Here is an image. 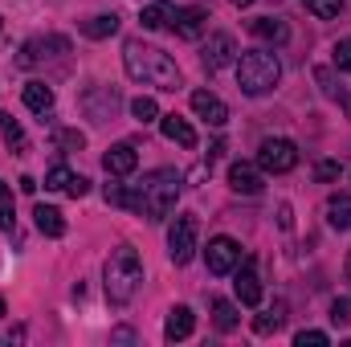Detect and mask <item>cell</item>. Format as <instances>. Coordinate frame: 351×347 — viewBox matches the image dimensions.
I'll list each match as a JSON object with an SVG mask.
<instances>
[{
  "mask_svg": "<svg viewBox=\"0 0 351 347\" xmlns=\"http://www.w3.org/2000/svg\"><path fill=\"white\" fill-rule=\"evenodd\" d=\"M0 135H4V143H8L16 156L29 152V139H25V131H21V123H16L12 115H0Z\"/></svg>",
  "mask_w": 351,
  "mask_h": 347,
  "instance_id": "cb8c5ba5",
  "label": "cell"
},
{
  "mask_svg": "<svg viewBox=\"0 0 351 347\" xmlns=\"http://www.w3.org/2000/svg\"><path fill=\"white\" fill-rule=\"evenodd\" d=\"M160 131H164V139H172L180 147H196V131L188 127V119H180V115H160Z\"/></svg>",
  "mask_w": 351,
  "mask_h": 347,
  "instance_id": "ac0fdd59",
  "label": "cell"
},
{
  "mask_svg": "<svg viewBox=\"0 0 351 347\" xmlns=\"http://www.w3.org/2000/svg\"><path fill=\"white\" fill-rule=\"evenodd\" d=\"M282 323H286V311H282V307H274V311H265V315L254 319V331H258V335H274Z\"/></svg>",
  "mask_w": 351,
  "mask_h": 347,
  "instance_id": "f1b7e54d",
  "label": "cell"
},
{
  "mask_svg": "<svg viewBox=\"0 0 351 347\" xmlns=\"http://www.w3.org/2000/svg\"><path fill=\"white\" fill-rule=\"evenodd\" d=\"M331 62H335V70H339V74H343V70H351V37L335 41V49H331Z\"/></svg>",
  "mask_w": 351,
  "mask_h": 347,
  "instance_id": "1f68e13d",
  "label": "cell"
},
{
  "mask_svg": "<svg viewBox=\"0 0 351 347\" xmlns=\"http://www.w3.org/2000/svg\"><path fill=\"white\" fill-rule=\"evenodd\" d=\"M306 8H311L319 21H331V16L343 12V0H306Z\"/></svg>",
  "mask_w": 351,
  "mask_h": 347,
  "instance_id": "4dcf8cb0",
  "label": "cell"
},
{
  "mask_svg": "<svg viewBox=\"0 0 351 347\" xmlns=\"http://www.w3.org/2000/svg\"><path fill=\"white\" fill-rule=\"evenodd\" d=\"M229 188L233 192H241V196H258L265 188V172L258 164H245V160H237L233 168H229Z\"/></svg>",
  "mask_w": 351,
  "mask_h": 347,
  "instance_id": "8fae6325",
  "label": "cell"
},
{
  "mask_svg": "<svg viewBox=\"0 0 351 347\" xmlns=\"http://www.w3.org/2000/svg\"><path fill=\"white\" fill-rule=\"evenodd\" d=\"M221 156H225V143H221V139H217V143H213V147H208V164H213V160H221Z\"/></svg>",
  "mask_w": 351,
  "mask_h": 347,
  "instance_id": "f35d334b",
  "label": "cell"
},
{
  "mask_svg": "<svg viewBox=\"0 0 351 347\" xmlns=\"http://www.w3.org/2000/svg\"><path fill=\"white\" fill-rule=\"evenodd\" d=\"M327 221H331V229H351V192L327 196Z\"/></svg>",
  "mask_w": 351,
  "mask_h": 347,
  "instance_id": "d6986e66",
  "label": "cell"
},
{
  "mask_svg": "<svg viewBox=\"0 0 351 347\" xmlns=\"http://www.w3.org/2000/svg\"><path fill=\"white\" fill-rule=\"evenodd\" d=\"M12 225H16V208H12V188H8V184H0V229H8V233H12Z\"/></svg>",
  "mask_w": 351,
  "mask_h": 347,
  "instance_id": "f546056e",
  "label": "cell"
},
{
  "mask_svg": "<svg viewBox=\"0 0 351 347\" xmlns=\"http://www.w3.org/2000/svg\"><path fill=\"white\" fill-rule=\"evenodd\" d=\"M45 188H53V192H66V196H74V200H78V196H86V192H90V180L58 164V168H49V172H45Z\"/></svg>",
  "mask_w": 351,
  "mask_h": 347,
  "instance_id": "5bb4252c",
  "label": "cell"
},
{
  "mask_svg": "<svg viewBox=\"0 0 351 347\" xmlns=\"http://www.w3.org/2000/svg\"><path fill=\"white\" fill-rule=\"evenodd\" d=\"M348 282H351V258H348Z\"/></svg>",
  "mask_w": 351,
  "mask_h": 347,
  "instance_id": "b9f144b4",
  "label": "cell"
},
{
  "mask_svg": "<svg viewBox=\"0 0 351 347\" xmlns=\"http://www.w3.org/2000/svg\"><path fill=\"white\" fill-rule=\"evenodd\" d=\"M82 33H86V37H94V41H102V37H114V33H119V16H114V12L90 16L86 25H82Z\"/></svg>",
  "mask_w": 351,
  "mask_h": 347,
  "instance_id": "d4e9b609",
  "label": "cell"
},
{
  "mask_svg": "<svg viewBox=\"0 0 351 347\" xmlns=\"http://www.w3.org/2000/svg\"><path fill=\"white\" fill-rule=\"evenodd\" d=\"M25 106L37 110V115L53 110V90L45 86V82H29V86H25Z\"/></svg>",
  "mask_w": 351,
  "mask_h": 347,
  "instance_id": "603a6c76",
  "label": "cell"
},
{
  "mask_svg": "<svg viewBox=\"0 0 351 347\" xmlns=\"http://www.w3.org/2000/svg\"><path fill=\"white\" fill-rule=\"evenodd\" d=\"M237 282H233V290H237V298H241V307H258L262 302V278H258V261L245 258L237 261Z\"/></svg>",
  "mask_w": 351,
  "mask_h": 347,
  "instance_id": "ba28073f",
  "label": "cell"
},
{
  "mask_svg": "<svg viewBox=\"0 0 351 347\" xmlns=\"http://www.w3.org/2000/svg\"><path fill=\"white\" fill-rule=\"evenodd\" d=\"M192 110H196L208 127H225V123H229V106H225L213 90H192Z\"/></svg>",
  "mask_w": 351,
  "mask_h": 347,
  "instance_id": "7c38bea8",
  "label": "cell"
},
{
  "mask_svg": "<svg viewBox=\"0 0 351 347\" xmlns=\"http://www.w3.org/2000/svg\"><path fill=\"white\" fill-rule=\"evenodd\" d=\"M294 344H298V347H327V344H331V335H327V331H298V335H294Z\"/></svg>",
  "mask_w": 351,
  "mask_h": 347,
  "instance_id": "e575fe53",
  "label": "cell"
},
{
  "mask_svg": "<svg viewBox=\"0 0 351 347\" xmlns=\"http://www.w3.org/2000/svg\"><path fill=\"white\" fill-rule=\"evenodd\" d=\"M131 115H135L139 123H160V102L147 98V94H139V98L131 102Z\"/></svg>",
  "mask_w": 351,
  "mask_h": 347,
  "instance_id": "83f0119b",
  "label": "cell"
},
{
  "mask_svg": "<svg viewBox=\"0 0 351 347\" xmlns=\"http://www.w3.org/2000/svg\"><path fill=\"white\" fill-rule=\"evenodd\" d=\"M278 225H282V229H290V225H294V217H290V204H282V208H278Z\"/></svg>",
  "mask_w": 351,
  "mask_h": 347,
  "instance_id": "74e56055",
  "label": "cell"
},
{
  "mask_svg": "<svg viewBox=\"0 0 351 347\" xmlns=\"http://www.w3.org/2000/svg\"><path fill=\"white\" fill-rule=\"evenodd\" d=\"M21 192H37V180L33 176H21Z\"/></svg>",
  "mask_w": 351,
  "mask_h": 347,
  "instance_id": "ab89813d",
  "label": "cell"
},
{
  "mask_svg": "<svg viewBox=\"0 0 351 347\" xmlns=\"http://www.w3.org/2000/svg\"><path fill=\"white\" fill-rule=\"evenodd\" d=\"M233 4H237V8H245V4H254V0H233Z\"/></svg>",
  "mask_w": 351,
  "mask_h": 347,
  "instance_id": "60d3db41",
  "label": "cell"
},
{
  "mask_svg": "<svg viewBox=\"0 0 351 347\" xmlns=\"http://www.w3.org/2000/svg\"><path fill=\"white\" fill-rule=\"evenodd\" d=\"M106 204L127 208V188H123V184H106Z\"/></svg>",
  "mask_w": 351,
  "mask_h": 347,
  "instance_id": "8d00e7d4",
  "label": "cell"
},
{
  "mask_svg": "<svg viewBox=\"0 0 351 347\" xmlns=\"http://www.w3.org/2000/svg\"><path fill=\"white\" fill-rule=\"evenodd\" d=\"M58 147H66V152H82V147H86V135H82V131H58Z\"/></svg>",
  "mask_w": 351,
  "mask_h": 347,
  "instance_id": "d6a6232c",
  "label": "cell"
},
{
  "mask_svg": "<svg viewBox=\"0 0 351 347\" xmlns=\"http://www.w3.org/2000/svg\"><path fill=\"white\" fill-rule=\"evenodd\" d=\"M315 82L323 86V94H327V98H335V102H339V106H343V110L351 115V98H348V90H343V86H335L331 70H323V66H319V70H315Z\"/></svg>",
  "mask_w": 351,
  "mask_h": 347,
  "instance_id": "4316f807",
  "label": "cell"
},
{
  "mask_svg": "<svg viewBox=\"0 0 351 347\" xmlns=\"http://www.w3.org/2000/svg\"><path fill=\"white\" fill-rule=\"evenodd\" d=\"M176 196H180V176L172 168H156V172L143 176L139 184L127 188V208H135L147 221H164V217H172Z\"/></svg>",
  "mask_w": 351,
  "mask_h": 347,
  "instance_id": "6da1fadb",
  "label": "cell"
},
{
  "mask_svg": "<svg viewBox=\"0 0 351 347\" xmlns=\"http://www.w3.org/2000/svg\"><path fill=\"white\" fill-rule=\"evenodd\" d=\"M172 21H176V4H147L143 12H139V25L143 29H172Z\"/></svg>",
  "mask_w": 351,
  "mask_h": 347,
  "instance_id": "7402d4cb",
  "label": "cell"
},
{
  "mask_svg": "<svg viewBox=\"0 0 351 347\" xmlns=\"http://www.w3.org/2000/svg\"><path fill=\"white\" fill-rule=\"evenodd\" d=\"M278 78H282V66H278V58L269 49L241 53V62H237V86H241V94L262 98V94H269L278 86Z\"/></svg>",
  "mask_w": 351,
  "mask_h": 347,
  "instance_id": "277c9868",
  "label": "cell"
},
{
  "mask_svg": "<svg viewBox=\"0 0 351 347\" xmlns=\"http://www.w3.org/2000/svg\"><path fill=\"white\" fill-rule=\"evenodd\" d=\"M250 29H254V37L274 41V45H286V41H290V29H286V21H278V16H258Z\"/></svg>",
  "mask_w": 351,
  "mask_h": 347,
  "instance_id": "44dd1931",
  "label": "cell"
},
{
  "mask_svg": "<svg viewBox=\"0 0 351 347\" xmlns=\"http://www.w3.org/2000/svg\"><path fill=\"white\" fill-rule=\"evenodd\" d=\"M339 172H343V168H339V160H319V164H315V180H323V184L339 180Z\"/></svg>",
  "mask_w": 351,
  "mask_h": 347,
  "instance_id": "836d02e7",
  "label": "cell"
},
{
  "mask_svg": "<svg viewBox=\"0 0 351 347\" xmlns=\"http://www.w3.org/2000/svg\"><path fill=\"white\" fill-rule=\"evenodd\" d=\"M204 25H208V8H200V4H188V8H176V37H184V41H196L200 33H204Z\"/></svg>",
  "mask_w": 351,
  "mask_h": 347,
  "instance_id": "4fadbf2b",
  "label": "cell"
},
{
  "mask_svg": "<svg viewBox=\"0 0 351 347\" xmlns=\"http://www.w3.org/2000/svg\"><path fill=\"white\" fill-rule=\"evenodd\" d=\"M258 168L269 176H282V172H294L298 168V147L290 139H262L258 147Z\"/></svg>",
  "mask_w": 351,
  "mask_h": 347,
  "instance_id": "8992f818",
  "label": "cell"
},
{
  "mask_svg": "<svg viewBox=\"0 0 351 347\" xmlns=\"http://www.w3.org/2000/svg\"><path fill=\"white\" fill-rule=\"evenodd\" d=\"M233 53H237V41H233L229 33H213L208 45H204V53H200V62H204L208 74H217V70H225V66L233 62Z\"/></svg>",
  "mask_w": 351,
  "mask_h": 347,
  "instance_id": "9c48e42d",
  "label": "cell"
},
{
  "mask_svg": "<svg viewBox=\"0 0 351 347\" xmlns=\"http://www.w3.org/2000/svg\"><path fill=\"white\" fill-rule=\"evenodd\" d=\"M66 49H70V41H66V37H37V41H29V45L21 49V66H33V62H41V58L66 53Z\"/></svg>",
  "mask_w": 351,
  "mask_h": 347,
  "instance_id": "2e32d148",
  "label": "cell"
},
{
  "mask_svg": "<svg viewBox=\"0 0 351 347\" xmlns=\"http://www.w3.org/2000/svg\"><path fill=\"white\" fill-rule=\"evenodd\" d=\"M192 327H196V315H192L188 307H172V311H168V319H164V339H168V344L188 339V335H192Z\"/></svg>",
  "mask_w": 351,
  "mask_h": 347,
  "instance_id": "e0dca14e",
  "label": "cell"
},
{
  "mask_svg": "<svg viewBox=\"0 0 351 347\" xmlns=\"http://www.w3.org/2000/svg\"><path fill=\"white\" fill-rule=\"evenodd\" d=\"M213 323H217V331H225V335L237 331V323H241V319H237V307L225 302V298H213Z\"/></svg>",
  "mask_w": 351,
  "mask_h": 347,
  "instance_id": "484cf974",
  "label": "cell"
},
{
  "mask_svg": "<svg viewBox=\"0 0 351 347\" xmlns=\"http://www.w3.org/2000/svg\"><path fill=\"white\" fill-rule=\"evenodd\" d=\"M0 315H4V298H0Z\"/></svg>",
  "mask_w": 351,
  "mask_h": 347,
  "instance_id": "7bdbcfd3",
  "label": "cell"
},
{
  "mask_svg": "<svg viewBox=\"0 0 351 347\" xmlns=\"http://www.w3.org/2000/svg\"><path fill=\"white\" fill-rule=\"evenodd\" d=\"M348 319H351V302H348V298H335V302H331V323H335V327H343Z\"/></svg>",
  "mask_w": 351,
  "mask_h": 347,
  "instance_id": "d590c367",
  "label": "cell"
},
{
  "mask_svg": "<svg viewBox=\"0 0 351 347\" xmlns=\"http://www.w3.org/2000/svg\"><path fill=\"white\" fill-rule=\"evenodd\" d=\"M102 168H106L110 176H131L135 168H139V152H135V143H114V147H106Z\"/></svg>",
  "mask_w": 351,
  "mask_h": 347,
  "instance_id": "9a60e30c",
  "label": "cell"
},
{
  "mask_svg": "<svg viewBox=\"0 0 351 347\" xmlns=\"http://www.w3.org/2000/svg\"><path fill=\"white\" fill-rule=\"evenodd\" d=\"M102 278H106V282H102V286H106V298L123 307V302H131L135 290L143 286V261H139V254H135L131 246H119V250H110Z\"/></svg>",
  "mask_w": 351,
  "mask_h": 347,
  "instance_id": "3957f363",
  "label": "cell"
},
{
  "mask_svg": "<svg viewBox=\"0 0 351 347\" xmlns=\"http://www.w3.org/2000/svg\"><path fill=\"white\" fill-rule=\"evenodd\" d=\"M196 237H200V225H196V217L192 213H180L172 221V229H168V254H172L176 265H188L192 254H196Z\"/></svg>",
  "mask_w": 351,
  "mask_h": 347,
  "instance_id": "5b68a950",
  "label": "cell"
},
{
  "mask_svg": "<svg viewBox=\"0 0 351 347\" xmlns=\"http://www.w3.org/2000/svg\"><path fill=\"white\" fill-rule=\"evenodd\" d=\"M82 110H86L94 123H110L114 110H119V94L110 86H98V90H86L82 94Z\"/></svg>",
  "mask_w": 351,
  "mask_h": 347,
  "instance_id": "30bf717a",
  "label": "cell"
},
{
  "mask_svg": "<svg viewBox=\"0 0 351 347\" xmlns=\"http://www.w3.org/2000/svg\"><path fill=\"white\" fill-rule=\"evenodd\" d=\"M33 217H37V229H41L45 237H66V217H62L53 204H37Z\"/></svg>",
  "mask_w": 351,
  "mask_h": 347,
  "instance_id": "ffe728a7",
  "label": "cell"
},
{
  "mask_svg": "<svg viewBox=\"0 0 351 347\" xmlns=\"http://www.w3.org/2000/svg\"><path fill=\"white\" fill-rule=\"evenodd\" d=\"M123 66H127V74H131L135 82H147V86H156V90H168V94L180 90V66H176L164 49H156V45L127 41Z\"/></svg>",
  "mask_w": 351,
  "mask_h": 347,
  "instance_id": "7a4b0ae2",
  "label": "cell"
},
{
  "mask_svg": "<svg viewBox=\"0 0 351 347\" xmlns=\"http://www.w3.org/2000/svg\"><path fill=\"white\" fill-rule=\"evenodd\" d=\"M237 261H241V246H237L233 237H213V241H208V250H204V265H208V274L225 278V274L237 270Z\"/></svg>",
  "mask_w": 351,
  "mask_h": 347,
  "instance_id": "52a82bcc",
  "label": "cell"
}]
</instances>
